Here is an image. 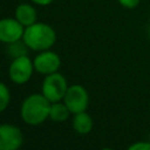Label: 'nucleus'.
<instances>
[{"label": "nucleus", "mask_w": 150, "mask_h": 150, "mask_svg": "<svg viewBox=\"0 0 150 150\" xmlns=\"http://www.w3.org/2000/svg\"><path fill=\"white\" fill-rule=\"evenodd\" d=\"M62 101L67 105L69 111L74 115L87 110L89 105V94L83 86L73 84L68 87Z\"/></svg>", "instance_id": "obj_4"}, {"label": "nucleus", "mask_w": 150, "mask_h": 150, "mask_svg": "<svg viewBox=\"0 0 150 150\" xmlns=\"http://www.w3.org/2000/svg\"><path fill=\"white\" fill-rule=\"evenodd\" d=\"M34 70L42 75H49L56 73L61 67V59L60 56L52 50H43L40 52L33 60Z\"/></svg>", "instance_id": "obj_7"}, {"label": "nucleus", "mask_w": 150, "mask_h": 150, "mask_svg": "<svg viewBox=\"0 0 150 150\" xmlns=\"http://www.w3.org/2000/svg\"><path fill=\"white\" fill-rule=\"evenodd\" d=\"M127 150H150V142H144V141L135 142L131 145H129Z\"/></svg>", "instance_id": "obj_14"}, {"label": "nucleus", "mask_w": 150, "mask_h": 150, "mask_svg": "<svg viewBox=\"0 0 150 150\" xmlns=\"http://www.w3.org/2000/svg\"><path fill=\"white\" fill-rule=\"evenodd\" d=\"M71 127L77 134L87 135L93 130L94 122H93L91 116L88 112L82 111V112L74 114V117L71 120Z\"/></svg>", "instance_id": "obj_10"}, {"label": "nucleus", "mask_w": 150, "mask_h": 150, "mask_svg": "<svg viewBox=\"0 0 150 150\" xmlns=\"http://www.w3.org/2000/svg\"><path fill=\"white\" fill-rule=\"evenodd\" d=\"M9 102H11L9 89L5 83L0 82V112L7 109V107L9 105Z\"/></svg>", "instance_id": "obj_13"}, {"label": "nucleus", "mask_w": 150, "mask_h": 150, "mask_svg": "<svg viewBox=\"0 0 150 150\" xmlns=\"http://www.w3.org/2000/svg\"><path fill=\"white\" fill-rule=\"evenodd\" d=\"M28 49H29L28 46L25 43V41L22 39L19 40V41H15V42H12V43L7 45V53L13 59L22 56V55H27Z\"/></svg>", "instance_id": "obj_12"}, {"label": "nucleus", "mask_w": 150, "mask_h": 150, "mask_svg": "<svg viewBox=\"0 0 150 150\" xmlns=\"http://www.w3.org/2000/svg\"><path fill=\"white\" fill-rule=\"evenodd\" d=\"M101 150H112L111 148H103V149H101Z\"/></svg>", "instance_id": "obj_17"}, {"label": "nucleus", "mask_w": 150, "mask_h": 150, "mask_svg": "<svg viewBox=\"0 0 150 150\" xmlns=\"http://www.w3.org/2000/svg\"><path fill=\"white\" fill-rule=\"evenodd\" d=\"M33 71L34 64L28 55H22L13 59L8 68L9 79L15 84H25L26 82H28L33 75Z\"/></svg>", "instance_id": "obj_5"}, {"label": "nucleus", "mask_w": 150, "mask_h": 150, "mask_svg": "<svg viewBox=\"0 0 150 150\" xmlns=\"http://www.w3.org/2000/svg\"><path fill=\"white\" fill-rule=\"evenodd\" d=\"M23 144V135L14 124H0V150H19Z\"/></svg>", "instance_id": "obj_6"}, {"label": "nucleus", "mask_w": 150, "mask_h": 150, "mask_svg": "<svg viewBox=\"0 0 150 150\" xmlns=\"http://www.w3.org/2000/svg\"><path fill=\"white\" fill-rule=\"evenodd\" d=\"M50 104L42 94H30L21 103L20 116L26 124L39 125L49 118Z\"/></svg>", "instance_id": "obj_1"}, {"label": "nucleus", "mask_w": 150, "mask_h": 150, "mask_svg": "<svg viewBox=\"0 0 150 150\" xmlns=\"http://www.w3.org/2000/svg\"><path fill=\"white\" fill-rule=\"evenodd\" d=\"M117 2L127 9H134L139 5L141 0H117Z\"/></svg>", "instance_id": "obj_15"}, {"label": "nucleus", "mask_w": 150, "mask_h": 150, "mask_svg": "<svg viewBox=\"0 0 150 150\" xmlns=\"http://www.w3.org/2000/svg\"><path fill=\"white\" fill-rule=\"evenodd\" d=\"M14 18L26 28L33 23L36 22L38 19V14H36V9L28 4H20L16 8H15V13H14Z\"/></svg>", "instance_id": "obj_9"}, {"label": "nucleus", "mask_w": 150, "mask_h": 150, "mask_svg": "<svg viewBox=\"0 0 150 150\" xmlns=\"http://www.w3.org/2000/svg\"><path fill=\"white\" fill-rule=\"evenodd\" d=\"M71 112L69 111V109L67 108V105L61 101L60 102H55L50 104V109H49V118L54 122L61 123L68 120L69 115Z\"/></svg>", "instance_id": "obj_11"}, {"label": "nucleus", "mask_w": 150, "mask_h": 150, "mask_svg": "<svg viewBox=\"0 0 150 150\" xmlns=\"http://www.w3.org/2000/svg\"><path fill=\"white\" fill-rule=\"evenodd\" d=\"M25 27L14 18H5L0 20V42L12 43L22 39Z\"/></svg>", "instance_id": "obj_8"}, {"label": "nucleus", "mask_w": 150, "mask_h": 150, "mask_svg": "<svg viewBox=\"0 0 150 150\" xmlns=\"http://www.w3.org/2000/svg\"><path fill=\"white\" fill-rule=\"evenodd\" d=\"M68 87L69 86L67 83L66 77L59 71H56L49 75H45L41 86V94L50 103L60 102L61 100H63Z\"/></svg>", "instance_id": "obj_3"}, {"label": "nucleus", "mask_w": 150, "mask_h": 150, "mask_svg": "<svg viewBox=\"0 0 150 150\" xmlns=\"http://www.w3.org/2000/svg\"><path fill=\"white\" fill-rule=\"evenodd\" d=\"M32 1L36 5H40V6H47V5L52 4L54 0H32Z\"/></svg>", "instance_id": "obj_16"}, {"label": "nucleus", "mask_w": 150, "mask_h": 150, "mask_svg": "<svg viewBox=\"0 0 150 150\" xmlns=\"http://www.w3.org/2000/svg\"><path fill=\"white\" fill-rule=\"evenodd\" d=\"M22 40L29 49L43 52L54 46L56 42V33L52 26L43 22H35L25 28Z\"/></svg>", "instance_id": "obj_2"}]
</instances>
